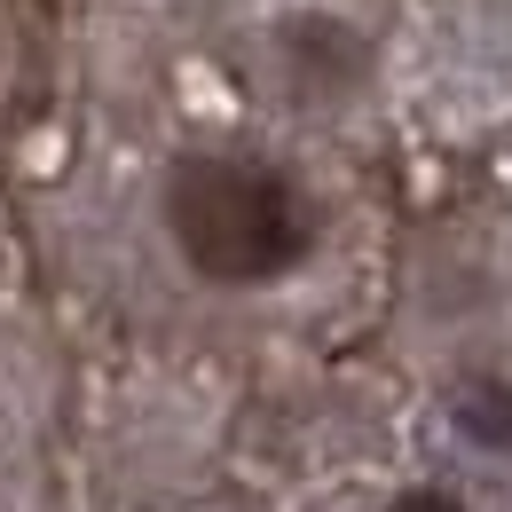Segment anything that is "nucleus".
Masks as SVG:
<instances>
[{"instance_id":"f257e3e1","label":"nucleus","mask_w":512,"mask_h":512,"mask_svg":"<svg viewBox=\"0 0 512 512\" xmlns=\"http://www.w3.org/2000/svg\"><path fill=\"white\" fill-rule=\"evenodd\" d=\"M166 237L174 253L190 260L205 284H229V292H260V284H284L292 268H308L323 237V213L300 174H284L276 158L253 150H190L174 158L166 190Z\"/></svg>"},{"instance_id":"f03ea898","label":"nucleus","mask_w":512,"mask_h":512,"mask_svg":"<svg viewBox=\"0 0 512 512\" xmlns=\"http://www.w3.org/2000/svg\"><path fill=\"white\" fill-rule=\"evenodd\" d=\"M276 64H284V79H292L300 95L331 103V95H347V87L371 71V48H363V32L339 24V16H284V24H276Z\"/></svg>"},{"instance_id":"7ed1b4c3","label":"nucleus","mask_w":512,"mask_h":512,"mask_svg":"<svg viewBox=\"0 0 512 512\" xmlns=\"http://www.w3.org/2000/svg\"><path fill=\"white\" fill-rule=\"evenodd\" d=\"M449 426H457L473 449L512 457V379H465L449 394Z\"/></svg>"},{"instance_id":"20e7f679","label":"nucleus","mask_w":512,"mask_h":512,"mask_svg":"<svg viewBox=\"0 0 512 512\" xmlns=\"http://www.w3.org/2000/svg\"><path fill=\"white\" fill-rule=\"evenodd\" d=\"M386 512H465V505H457L449 489H402V497H394Z\"/></svg>"}]
</instances>
